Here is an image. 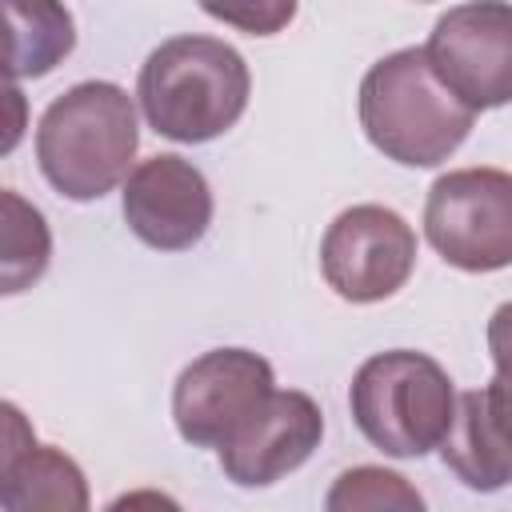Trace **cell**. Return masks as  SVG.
<instances>
[{
  "label": "cell",
  "mask_w": 512,
  "mask_h": 512,
  "mask_svg": "<svg viewBox=\"0 0 512 512\" xmlns=\"http://www.w3.org/2000/svg\"><path fill=\"white\" fill-rule=\"evenodd\" d=\"M252 72L244 56L216 36H172L148 52L136 100L152 132L176 144L224 136L248 108Z\"/></svg>",
  "instance_id": "6da1fadb"
},
{
  "label": "cell",
  "mask_w": 512,
  "mask_h": 512,
  "mask_svg": "<svg viewBox=\"0 0 512 512\" xmlns=\"http://www.w3.org/2000/svg\"><path fill=\"white\" fill-rule=\"evenodd\" d=\"M472 124L476 108L436 76L424 48H400L360 80V128L376 152L404 168L444 164L468 140Z\"/></svg>",
  "instance_id": "7a4b0ae2"
},
{
  "label": "cell",
  "mask_w": 512,
  "mask_h": 512,
  "mask_svg": "<svg viewBox=\"0 0 512 512\" xmlns=\"http://www.w3.org/2000/svg\"><path fill=\"white\" fill-rule=\"evenodd\" d=\"M140 148L136 104L112 80H80L60 92L36 124V160L44 180L68 200H100Z\"/></svg>",
  "instance_id": "3957f363"
},
{
  "label": "cell",
  "mask_w": 512,
  "mask_h": 512,
  "mask_svg": "<svg viewBox=\"0 0 512 512\" xmlns=\"http://www.w3.org/2000/svg\"><path fill=\"white\" fill-rule=\"evenodd\" d=\"M356 428L384 456L416 460L440 448L456 416L452 376L424 352L392 348L368 356L348 388Z\"/></svg>",
  "instance_id": "277c9868"
},
{
  "label": "cell",
  "mask_w": 512,
  "mask_h": 512,
  "mask_svg": "<svg viewBox=\"0 0 512 512\" xmlns=\"http://www.w3.org/2000/svg\"><path fill=\"white\" fill-rule=\"evenodd\" d=\"M428 244L460 272L512 264V172L456 168L432 180L424 204Z\"/></svg>",
  "instance_id": "5b68a950"
},
{
  "label": "cell",
  "mask_w": 512,
  "mask_h": 512,
  "mask_svg": "<svg viewBox=\"0 0 512 512\" xmlns=\"http://www.w3.org/2000/svg\"><path fill=\"white\" fill-rule=\"evenodd\" d=\"M416 268L412 224L384 204L344 208L320 240V272L348 304H376L396 296Z\"/></svg>",
  "instance_id": "8992f818"
},
{
  "label": "cell",
  "mask_w": 512,
  "mask_h": 512,
  "mask_svg": "<svg viewBox=\"0 0 512 512\" xmlns=\"http://www.w3.org/2000/svg\"><path fill=\"white\" fill-rule=\"evenodd\" d=\"M436 76L476 112L512 104V4L468 0L448 8L428 44Z\"/></svg>",
  "instance_id": "52a82bcc"
},
{
  "label": "cell",
  "mask_w": 512,
  "mask_h": 512,
  "mask_svg": "<svg viewBox=\"0 0 512 512\" xmlns=\"http://www.w3.org/2000/svg\"><path fill=\"white\" fill-rule=\"evenodd\" d=\"M276 392L272 364L248 348H212L172 384V420L192 448H220Z\"/></svg>",
  "instance_id": "ba28073f"
},
{
  "label": "cell",
  "mask_w": 512,
  "mask_h": 512,
  "mask_svg": "<svg viewBox=\"0 0 512 512\" xmlns=\"http://www.w3.org/2000/svg\"><path fill=\"white\" fill-rule=\"evenodd\" d=\"M120 208L136 240L156 252H184L212 224V188L192 160L160 152L128 172Z\"/></svg>",
  "instance_id": "9c48e42d"
},
{
  "label": "cell",
  "mask_w": 512,
  "mask_h": 512,
  "mask_svg": "<svg viewBox=\"0 0 512 512\" xmlns=\"http://www.w3.org/2000/svg\"><path fill=\"white\" fill-rule=\"evenodd\" d=\"M324 440V412L300 388H276L216 452L220 468L240 488H268L296 472Z\"/></svg>",
  "instance_id": "30bf717a"
},
{
  "label": "cell",
  "mask_w": 512,
  "mask_h": 512,
  "mask_svg": "<svg viewBox=\"0 0 512 512\" xmlns=\"http://www.w3.org/2000/svg\"><path fill=\"white\" fill-rule=\"evenodd\" d=\"M4 456H0V508L4 512H84L88 480L72 456L36 444L16 404H4Z\"/></svg>",
  "instance_id": "8fae6325"
},
{
  "label": "cell",
  "mask_w": 512,
  "mask_h": 512,
  "mask_svg": "<svg viewBox=\"0 0 512 512\" xmlns=\"http://www.w3.org/2000/svg\"><path fill=\"white\" fill-rule=\"evenodd\" d=\"M440 456L472 492H496L512 484V408L496 384L456 396V416L440 440Z\"/></svg>",
  "instance_id": "7c38bea8"
},
{
  "label": "cell",
  "mask_w": 512,
  "mask_h": 512,
  "mask_svg": "<svg viewBox=\"0 0 512 512\" xmlns=\"http://www.w3.org/2000/svg\"><path fill=\"white\" fill-rule=\"evenodd\" d=\"M8 20V76H48L72 48L76 24L64 0H4Z\"/></svg>",
  "instance_id": "4fadbf2b"
},
{
  "label": "cell",
  "mask_w": 512,
  "mask_h": 512,
  "mask_svg": "<svg viewBox=\"0 0 512 512\" xmlns=\"http://www.w3.org/2000/svg\"><path fill=\"white\" fill-rule=\"evenodd\" d=\"M4 204V248H0V284L8 296L24 292L28 284H36L52 260V232L40 216V208H32L24 196H16L12 188L0 196Z\"/></svg>",
  "instance_id": "5bb4252c"
},
{
  "label": "cell",
  "mask_w": 512,
  "mask_h": 512,
  "mask_svg": "<svg viewBox=\"0 0 512 512\" xmlns=\"http://www.w3.org/2000/svg\"><path fill=\"white\" fill-rule=\"evenodd\" d=\"M324 508L328 512H360V508L364 512H380V508L420 512L424 496L400 472H388V468H376V464H360V468H348V472L336 476V484L324 496Z\"/></svg>",
  "instance_id": "9a60e30c"
},
{
  "label": "cell",
  "mask_w": 512,
  "mask_h": 512,
  "mask_svg": "<svg viewBox=\"0 0 512 512\" xmlns=\"http://www.w3.org/2000/svg\"><path fill=\"white\" fill-rule=\"evenodd\" d=\"M196 4L212 20L248 36H276L296 16V0H196Z\"/></svg>",
  "instance_id": "2e32d148"
},
{
  "label": "cell",
  "mask_w": 512,
  "mask_h": 512,
  "mask_svg": "<svg viewBox=\"0 0 512 512\" xmlns=\"http://www.w3.org/2000/svg\"><path fill=\"white\" fill-rule=\"evenodd\" d=\"M488 352H492V364H496L492 384L500 388L504 404L512 408V300L500 304L488 320Z\"/></svg>",
  "instance_id": "e0dca14e"
}]
</instances>
